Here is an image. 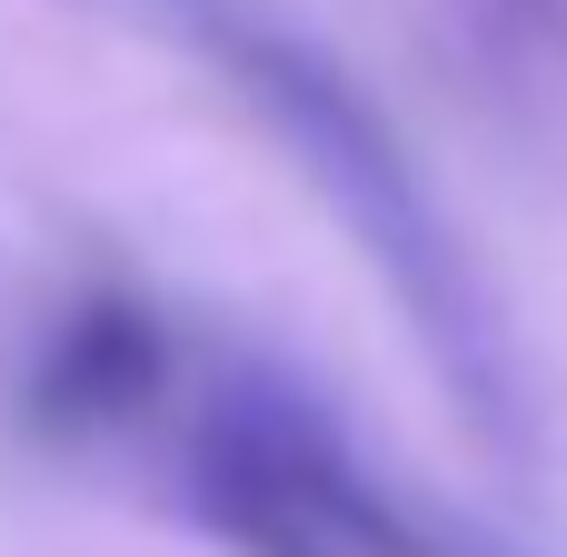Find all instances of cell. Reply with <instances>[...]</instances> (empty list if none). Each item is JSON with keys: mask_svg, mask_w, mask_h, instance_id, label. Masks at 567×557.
I'll use <instances>...</instances> for the list:
<instances>
[{"mask_svg": "<svg viewBox=\"0 0 567 557\" xmlns=\"http://www.w3.org/2000/svg\"><path fill=\"white\" fill-rule=\"evenodd\" d=\"M150 20H169L269 130L279 149L309 169V189L349 219V239L369 249V269L399 289L409 329L439 349L449 389L478 409V419H508V349H498V319H488V289L468 269V249L449 239L419 159L399 149V130L379 120V100L309 40L289 30L269 0H140Z\"/></svg>", "mask_w": 567, "mask_h": 557, "instance_id": "1", "label": "cell"}, {"mask_svg": "<svg viewBox=\"0 0 567 557\" xmlns=\"http://www.w3.org/2000/svg\"><path fill=\"white\" fill-rule=\"evenodd\" d=\"M169 379H179V349H169L159 309L130 289H80L20 369V429L50 448H90V439L140 429L169 399Z\"/></svg>", "mask_w": 567, "mask_h": 557, "instance_id": "3", "label": "cell"}, {"mask_svg": "<svg viewBox=\"0 0 567 557\" xmlns=\"http://www.w3.org/2000/svg\"><path fill=\"white\" fill-rule=\"evenodd\" d=\"M179 488L239 557H518L419 498H399L309 389L269 369H219L179 439Z\"/></svg>", "mask_w": 567, "mask_h": 557, "instance_id": "2", "label": "cell"}]
</instances>
